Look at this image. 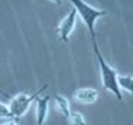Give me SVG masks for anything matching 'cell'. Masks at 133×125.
<instances>
[{"label":"cell","mask_w":133,"mask_h":125,"mask_svg":"<svg viewBox=\"0 0 133 125\" xmlns=\"http://www.w3.org/2000/svg\"><path fill=\"white\" fill-rule=\"evenodd\" d=\"M68 120H69V124L71 125H86L85 115H83L82 113H79V111L71 113L69 117H68Z\"/></svg>","instance_id":"obj_9"},{"label":"cell","mask_w":133,"mask_h":125,"mask_svg":"<svg viewBox=\"0 0 133 125\" xmlns=\"http://www.w3.org/2000/svg\"><path fill=\"white\" fill-rule=\"evenodd\" d=\"M118 85L119 89H123L133 93V77L132 75H118Z\"/></svg>","instance_id":"obj_8"},{"label":"cell","mask_w":133,"mask_h":125,"mask_svg":"<svg viewBox=\"0 0 133 125\" xmlns=\"http://www.w3.org/2000/svg\"><path fill=\"white\" fill-rule=\"evenodd\" d=\"M76 10L72 8L68 14L65 15V18L60 22L57 28V32H58V36L62 42H68L69 40V35L72 33V31L75 29V24H76Z\"/></svg>","instance_id":"obj_4"},{"label":"cell","mask_w":133,"mask_h":125,"mask_svg":"<svg viewBox=\"0 0 133 125\" xmlns=\"http://www.w3.org/2000/svg\"><path fill=\"white\" fill-rule=\"evenodd\" d=\"M54 100H56L57 110L60 111L64 117H66V118H68L69 114H71V107H69L68 99L64 97L62 95H56V96H54Z\"/></svg>","instance_id":"obj_7"},{"label":"cell","mask_w":133,"mask_h":125,"mask_svg":"<svg viewBox=\"0 0 133 125\" xmlns=\"http://www.w3.org/2000/svg\"><path fill=\"white\" fill-rule=\"evenodd\" d=\"M49 102L50 96L36 99V125H44V121L49 114Z\"/></svg>","instance_id":"obj_6"},{"label":"cell","mask_w":133,"mask_h":125,"mask_svg":"<svg viewBox=\"0 0 133 125\" xmlns=\"http://www.w3.org/2000/svg\"><path fill=\"white\" fill-rule=\"evenodd\" d=\"M0 118L2 120H12V114L8 108V104L0 102Z\"/></svg>","instance_id":"obj_10"},{"label":"cell","mask_w":133,"mask_h":125,"mask_svg":"<svg viewBox=\"0 0 133 125\" xmlns=\"http://www.w3.org/2000/svg\"><path fill=\"white\" fill-rule=\"evenodd\" d=\"M93 47H94V53L97 56V61H98V65H100V74H101V83H103V88L105 90H110L111 93L115 95V97L118 100H122V92L119 89V85H118V72L112 68V67L108 64V63L104 60L103 54L100 53L98 50V46H97V42H93Z\"/></svg>","instance_id":"obj_1"},{"label":"cell","mask_w":133,"mask_h":125,"mask_svg":"<svg viewBox=\"0 0 133 125\" xmlns=\"http://www.w3.org/2000/svg\"><path fill=\"white\" fill-rule=\"evenodd\" d=\"M98 99V90L91 88H82L74 93V100L82 104H93Z\"/></svg>","instance_id":"obj_5"},{"label":"cell","mask_w":133,"mask_h":125,"mask_svg":"<svg viewBox=\"0 0 133 125\" xmlns=\"http://www.w3.org/2000/svg\"><path fill=\"white\" fill-rule=\"evenodd\" d=\"M50 2H53V3H56V4H61L62 0H50Z\"/></svg>","instance_id":"obj_12"},{"label":"cell","mask_w":133,"mask_h":125,"mask_svg":"<svg viewBox=\"0 0 133 125\" xmlns=\"http://www.w3.org/2000/svg\"><path fill=\"white\" fill-rule=\"evenodd\" d=\"M47 89V85L42 86L37 92H35L33 95H28V93H18L15 95L14 97H11L10 103H8V108H10L12 118H21L28 113V110L31 108L32 103L36 102L37 96H39L42 92H44Z\"/></svg>","instance_id":"obj_3"},{"label":"cell","mask_w":133,"mask_h":125,"mask_svg":"<svg viewBox=\"0 0 133 125\" xmlns=\"http://www.w3.org/2000/svg\"><path fill=\"white\" fill-rule=\"evenodd\" d=\"M72 3L74 8L76 10V14L82 18V21L85 22V25L89 29V33L91 36V40H96V21L98 18H101L107 14L105 10H100V8H94L93 6H90L89 3H86L85 0H69Z\"/></svg>","instance_id":"obj_2"},{"label":"cell","mask_w":133,"mask_h":125,"mask_svg":"<svg viewBox=\"0 0 133 125\" xmlns=\"http://www.w3.org/2000/svg\"><path fill=\"white\" fill-rule=\"evenodd\" d=\"M3 125H19V124H18V122H15V121H12V120H11V121H7V122H4Z\"/></svg>","instance_id":"obj_11"}]
</instances>
